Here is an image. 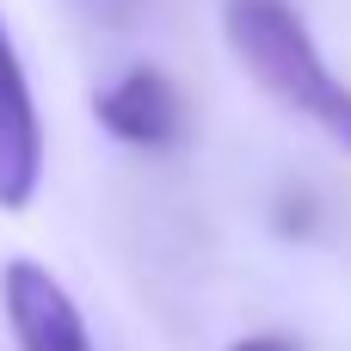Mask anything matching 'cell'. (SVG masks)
I'll return each instance as SVG.
<instances>
[{
    "label": "cell",
    "mask_w": 351,
    "mask_h": 351,
    "mask_svg": "<svg viewBox=\"0 0 351 351\" xmlns=\"http://www.w3.org/2000/svg\"><path fill=\"white\" fill-rule=\"evenodd\" d=\"M222 37L234 62L296 117L327 130L339 148H351V86L321 62L308 25L290 12V0H228Z\"/></svg>",
    "instance_id": "obj_1"
},
{
    "label": "cell",
    "mask_w": 351,
    "mask_h": 351,
    "mask_svg": "<svg viewBox=\"0 0 351 351\" xmlns=\"http://www.w3.org/2000/svg\"><path fill=\"white\" fill-rule=\"evenodd\" d=\"M37 185H43V117H37V93L12 43V25L0 12V210L25 216Z\"/></svg>",
    "instance_id": "obj_2"
},
{
    "label": "cell",
    "mask_w": 351,
    "mask_h": 351,
    "mask_svg": "<svg viewBox=\"0 0 351 351\" xmlns=\"http://www.w3.org/2000/svg\"><path fill=\"white\" fill-rule=\"evenodd\" d=\"M0 308H6V333H12L19 351H93L80 302L37 259H6V271H0Z\"/></svg>",
    "instance_id": "obj_3"
},
{
    "label": "cell",
    "mask_w": 351,
    "mask_h": 351,
    "mask_svg": "<svg viewBox=\"0 0 351 351\" xmlns=\"http://www.w3.org/2000/svg\"><path fill=\"white\" fill-rule=\"evenodd\" d=\"M99 123L130 148H173L185 130V99L160 68H130L93 99Z\"/></svg>",
    "instance_id": "obj_4"
},
{
    "label": "cell",
    "mask_w": 351,
    "mask_h": 351,
    "mask_svg": "<svg viewBox=\"0 0 351 351\" xmlns=\"http://www.w3.org/2000/svg\"><path fill=\"white\" fill-rule=\"evenodd\" d=\"M74 6H80L86 19H99V25H136L148 0H74Z\"/></svg>",
    "instance_id": "obj_5"
},
{
    "label": "cell",
    "mask_w": 351,
    "mask_h": 351,
    "mask_svg": "<svg viewBox=\"0 0 351 351\" xmlns=\"http://www.w3.org/2000/svg\"><path fill=\"white\" fill-rule=\"evenodd\" d=\"M228 351H302L296 339H284V333H253V339H234Z\"/></svg>",
    "instance_id": "obj_6"
}]
</instances>
